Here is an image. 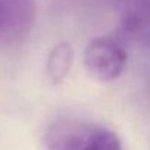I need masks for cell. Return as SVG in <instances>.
I'll use <instances>...</instances> for the list:
<instances>
[{"label": "cell", "instance_id": "obj_1", "mask_svg": "<svg viewBox=\"0 0 150 150\" xmlns=\"http://www.w3.org/2000/svg\"><path fill=\"white\" fill-rule=\"evenodd\" d=\"M47 150H124L118 134L109 127L81 118H59L44 132Z\"/></svg>", "mask_w": 150, "mask_h": 150}, {"label": "cell", "instance_id": "obj_2", "mask_svg": "<svg viewBox=\"0 0 150 150\" xmlns=\"http://www.w3.org/2000/svg\"><path fill=\"white\" fill-rule=\"evenodd\" d=\"M84 66L93 78L102 83L116 80L127 63V52L112 37H96L84 49Z\"/></svg>", "mask_w": 150, "mask_h": 150}, {"label": "cell", "instance_id": "obj_3", "mask_svg": "<svg viewBox=\"0 0 150 150\" xmlns=\"http://www.w3.org/2000/svg\"><path fill=\"white\" fill-rule=\"evenodd\" d=\"M34 22V0H0V49L22 43Z\"/></svg>", "mask_w": 150, "mask_h": 150}, {"label": "cell", "instance_id": "obj_4", "mask_svg": "<svg viewBox=\"0 0 150 150\" xmlns=\"http://www.w3.org/2000/svg\"><path fill=\"white\" fill-rule=\"evenodd\" d=\"M125 34L140 43H150V0H116Z\"/></svg>", "mask_w": 150, "mask_h": 150}, {"label": "cell", "instance_id": "obj_5", "mask_svg": "<svg viewBox=\"0 0 150 150\" xmlns=\"http://www.w3.org/2000/svg\"><path fill=\"white\" fill-rule=\"evenodd\" d=\"M74 62V49L69 43H59L54 46L46 62V75L47 78L53 83H62L66 75L69 74V69Z\"/></svg>", "mask_w": 150, "mask_h": 150}]
</instances>
